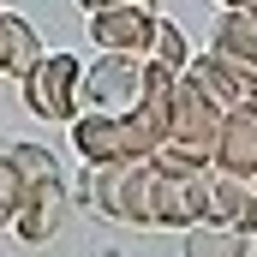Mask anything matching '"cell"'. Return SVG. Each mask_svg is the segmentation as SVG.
Segmentation results:
<instances>
[{
	"instance_id": "cell-1",
	"label": "cell",
	"mask_w": 257,
	"mask_h": 257,
	"mask_svg": "<svg viewBox=\"0 0 257 257\" xmlns=\"http://www.w3.org/2000/svg\"><path fill=\"white\" fill-rule=\"evenodd\" d=\"M156 197H162V174L144 162H96L84 168V203L108 221L126 227H156Z\"/></svg>"
},
{
	"instance_id": "cell-2",
	"label": "cell",
	"mask_w": 257,
	"mask_h": 257,
	"mask_svg": "<svg viewBox=\"0 0 257 257\" xmlns=\"http://www.w3.org/2000/svg\"><path fill=\"white\" fill-rule=\"evenodd\" d=\"M72 150L84 156V168H96V162H144V156H156V138L132 114H90L84 108L72 120Z\"/></svg>"
},
{
	"instance_id": "cell-3",
	"label": "cell",
	"mask_w": 257,
	"mask_h": 257,
	"mask_svg": "<svg viewBox=\"0 0 257 257\" xmlns=\"http://www.w3.org/2000/svg\"><path fill=\"white\" fill-rule=\"evenodd\" d=\"M78 84H84V60L78 54H42V60L30 66L24 78H18V90H24V108L36 114V120H78Z\"/></svg>"
},
{
	"instance_id": "cell-4",
	"label": "cell",
	"mask_w": 257,
	"mask_h": 257,
	"mask_svg": "<svg viewBox=\"0 0 257 257\" xmlns=\"http://www.w3.org/2000/svg\"><path fill=\"white\" fill-rule=\"evenodd\" d=\"M138 90H144V54H102V60L84 66V84H78V114H132L138 108Z\"/></svg>"
},
{
	"instance_id": "cell-5",
	"label": "cell",
	"mask_w": 257,
	"mask_h": 257,
	"mask_svg": "<svg viewBox=\"0 0 257 257\" xmlns=\"http://www.w3.org/2000/svg\"><path fill=\"white\" fill-rule=\"evenodd\" d=\"M215 132H221V108L209 102V90L197 84L192 72H180V78H174V102H168V138H162V144H186V150L215 156Z\"/></svg>"
},
{
	"instance_id": "cell-6",
	"label": "cell",
	"mask_w": 257,
	"mask_h": 257,
	"mask_svg": "<svg viewBox=\"0 0 257 257\" xmlns=\"http://www.w3.org/2000/svg\"><path fill=\"white\" fill-rule=\"evenodd\" d=\"M156 0H120V6H102V12H84L90 24V42L102 54H150V30H156Z\"/></svg>"
},
{
	"instance_id": "cell-7",
	"label": "cell",
	"mask_w": 257,
	"mask_h": 257,
	"mask_svg": "<svg viewBox=\"0 0 257 257\" xmlns=\"http://www.w3.org/2000/svg\"><path fill=\"white\" fill-rule=\"evenodd\" d=\"M209 168L239 174V180H257V102L221 114V132H215V156H209Z\"/></svg>"
},
{
	"instance_id": "cell-8",
	"label": "cell",
	"mask_w": 257,
	"mask_h": 257,
	"mask_svg": "<svg viewBox=\"0 0 257 257\" xmlns=\"http://www.w3.org/2000/svg\"><path fill=\"white\" fill-rule=\"evenodd\" d=\"M60 221H66V180H60V174L30 180V186H24V209H18V221H12V233L30 239V245H42V239L60 233Z\"/></svg>"
},
{
	"instance_id": "cell-9",
	"label": "cell",
	"mask_w": 257,
	"mask_h": 257,
	"mask_svg": "<svg viewBox=\"0 0 257 257\" xmlns=\"http://www.w3.org/2000/svg\"><path fill=\"white\" fill-rule=\"evenodd\" d=\"M186 72H192L197 84L209 90V102H215L221 114H227V108H245V102H257V78H251V72H239L233 60H221V54H209V48H203L197 60H186Z\"/></svg>"
},
{
	"instance_id": "cell-10",
	"label": "cell",
	"mask_w": 257,
	"mask_h": 257,
	"mask_svg": "<svg viewBox=\"0 0 257 257\" xmlns=\"http://www.w3.org/2000/svg\"><path fill=\"white\" fill-rule=\"evenodd\" d=\"M209 221V174H192V180H162V197H156V227H197Z\"/></svg>"
},
{
	"instance_id": "cell-11",
	"label": "cell",
	"mask_w": 257,
	"mask_h": 257,
	"mask_svg": "<svg viewBox=\"0 0 257 257\" xmlns=\"http://www.w3.org/2000/svg\"><path fill=\"white\" fill-rule=\"evenodd\" d=\"M209 221L257 233V186H251V180H239V174L209 168Z\"/></svg>"
},
{
	"instance_id": "cell-12",
	"label": "cell",
	"mask_w": 257,
	"mask_h": 257,
	"mask_svg": "<svg viewBox=\"0 0 257 257\" xmlns=\"http://www.w3.org/2000/svg\"><path fill=\"white\" fill-rule=\"evenodd\" d=\"M209 54H221V60H233L239 72L257 78V12L227 6V12L215 18V30H209Z\"/></svg>"
},
{
	"instance_id": "cell-13",
	"label": "cell",
	"mask_w": 257,
	"mask_h": 257,
	"mask_svg": "<svg viewBox=\"0 0 257 257\" xmlns=\"http://www.w3.org/2000/svg\"><path fill=\"white\" fill-rule=\"evenodd\" d=\"M180 257H257V233L221 227V221H197V227H186Z\"/></svg>"
},
{
	"instance_id": "cell-14",
	"label": "cell",
	"mask_w": 257,
	"mask_h": 257,
	"mask_svg": "<svg viewBox=\"0 0 257 257\" xmlns=\"http://www.w3.org/2000/svg\"><path fill=\"white\" fill-rule=\"evenodd\" d=\"M36 60H42V42H36L30 18L24 12H0V78H24Z\"/></svg>"
},
{
	"instance_id": "cell-15",
	"label": "cell",
	"mask_w": 257,
	"mask_h": 257,
	"mask_svg": "<svg viewBox=\"0 0 257 257\" xmlns=\"http://www.w3.org/2000/svg\"><path fill=\"white\" fill-rule=\"evenodd\" d=\"M150 60H162L168 72H186L192 42H186V30H180L174 18H156V30H150Z\"/></svg>"
},
{
	"instance_id": "cell-16",
	"label": "cell",
	"mask_w": 257,
	"mask_h": 257,
	"mask_svg": "<svg viewBox=\"0 0 257 257\" xmlns=\"http://www.w3.org/2000/svg\"><path fill=\"white\" fill-rule=\"evenodd\" d=\"M150 168H156L162 180H192V174H209V156H203V150H186V144H156Z\"/></svg>"
},
{
	"instance_id": "cell-17",
	"label": "cell",
	"mask_w": 257,
	"mask_h": 257,
	"mask_svg": "<svg viewBox=\"0 0 257 257\" xmlns=\"http://www.w3.org/2000/svg\"><path fill=\"white\" fill-rule=\"evenodd\" d=\"M18 209H24V174H18L12 150H0V233L18 221Z\"/></svg>"
},
{
	"instance_id": "cell-18",
	"label": "cell",
	"mask_w": 257,
	"mask_h": 257,
	"mask_svg": "<svg viewBox=\"0 0 257 257\" xmlns=\"http://www.w3.org/2000/svg\"><path fill=\"white\" fill-rule=\"evenodd\" d=\"M102 6H120V0H78V12H102Z\"/></svg>"
},
{
	"instance_id": "cell-19",
	"label": "cell",
	"mask_w": 257,
	"mask_h": 257,
	"mask_svg": "<svg viewBox=\"0 0 257 257\" xmlns=\"http://www.w3.org/2000/svg\"><path fill=\"white\" fill-rule=\"evenodd\" d=\"M221 6H245V0H221Z\"/></svg>"
},
{
	"instance_id": "cell-20",
	"label": "cell",
	"mask_w": 257,
	"mask_h": 257,
	"mask_svg": "<svg viewBox=\"0 0 257 257\" xmlns=\"http://www.w3.org/2000/svg\"><path fill=\"white\" fill-rule=\"evenodd\" d=\"M245 12H257V0H245Z\"/></svg>"
},
{
	"instance_id": "cell-21",
	"label": "cell",
	"mask_w": 257,
	"mask_h": 257,
	"mask_svg": "<svg viewBox=\"0 0 257 257\" xmlns=\"http://www.w3.org/2000/svg\"><path fill=\"white\" fill-rule=\"evenodd\" d=\"M251 186H257V180H251Z\"/></svg>"
}]
</instances>
